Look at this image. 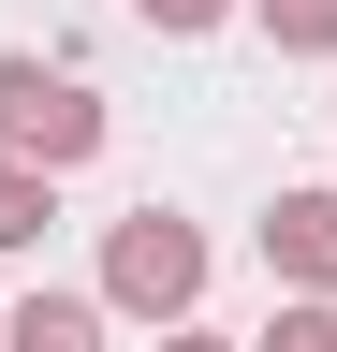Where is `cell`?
Returning <instances> with one entry per match:
<instances>
[{
  "label": "cell",
  "instance_id": "obj_2",
  "mask_svg": "<svg viewBox=\"0 0 337 352\" xmlns=\"http://www.w3.org/2000/svg\"><path fill=\"white\" fill-rule=\"evenodd\" d=\"M103 279H117V308H191L205 294V235H191V220H117V250H103Z\"/></svg>",
  "mask_w": 337,
  "mask_h": 352
},
{
  "label": "cell",
  "instance_id": "obj_1",
  "mask_svg": "<svg viewBox=\"0 0 337 352\" xmlns=\"http://www.w3.org/2000/svg\"><path fill=\"white\" fill-rule=\"evenodd\" d=\"M0 147L59 176V162H89V147H103V103H89L73 74H45V59H0Z\"/></svg>",
  "mask_w": 337,
  "mask_h": 352
},
{
  "label": "cell",
  "instance_id": "obj_6",
  "mask_svg": "<svg viewBox=\"0 0 337 352\" xmlns=\"http://www.w3.org/2000/svg\"><path fill=\"white\" fill-rule=\"evenodd\" d=\"M15 235H45V176H30V162H0V250H15Z\"/></svg>",
  "mask_w": 337,
  "mask_h": 352
},
{
  "label": "cell",
  "instance_id": "obj_7",
  "mask_svg": "<svg viewBox=\"0 0 337 352\" xmlns=\"http://www.w3.org/2000/svg\"><path fill=\"white\" fill-rule=\"evenodd\" d=\"M264 352H337V308H279V338Z\"/></svg>",
  "mask_w": 337,
  "mask_h": 352
},
{
  "label": "cell",
  "instance_id": "obj_8",
  "mask_svg": "<svg viewBox=\"0 0 337 352\" xmlns=\"http://www.w3.org/2000/svg\"><path fill=\"white\" fill-rule=\"evenodd\" d=\"M205 15H220V0H147V30H205Z\"/></svg>",
  "mask_w": 337,
  "mask_h": 352
},
{
  "label": "cell",
  "instance_id": "obj_3",
  "mask_svg": "<svg viewBox=\"0 0 337 352\" xmlns=\"http://www.w3.org/2000/svg\"><path fill=\"white\" fill-rule=\"evenodd\" d=\"M0 352H103V308L89 294H30L15 323H0Z\"/></svg>",
  "mask_w": 337,
  "mask_h": 352
},
{
  "label": "cell",
  "instance_id": "obj_5",
  "mask_svg": "<svg viewBox=\"0 0 337 352\" xmlns=\"http://www.w3.org/2000/svg\"><path fill=\"white\" fill-rule=\"evenodd\" d=\"M264 30L293 44V59H323V44H337V0H264Z\"/></svg>",
  "mask_w": 337,
  "mask_h": 352
},
{
  "label": "cell",
  "instance_id": "obj_4",
  "mask_svg": "<svg viewBox=\"0 0 337 352\" xmlns=\"http://www.w3.org/2000/svg\"><path fill=\"white\" fill-rule=\"evenodd\" d=\"M264 250L293 264V279H337V191H293V206L264 220Z\"/></svg>",
  "mask_w": 337,
  "mask_h": 352
},
{
  "label": "cell",
  "instance_id": "obj_9",
  "mask_svg": "<svg viewBox=\"0 0 337 352\" xmlns=\"http://www.w3.org/2000/svg\"><path fill=\"white\" fill-rule=\"evenodd\" d=\"M161 352H205V338H161Z\"/></svg>",
  "mask_w": 337,
  "mask_h": 352
}]
</instances>
